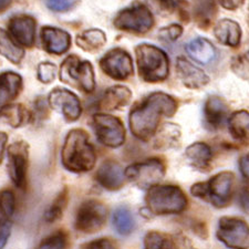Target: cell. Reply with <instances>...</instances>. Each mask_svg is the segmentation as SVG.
Masks as SVG:
<instances>
[{
	"mask_svg": "<svg viewBox=\"0 0 249 249\" xmlns=\"http://www.w3.org/2000/svg\"><path fill=\"white\" fill-rule=\"evenodd\" d=\"M57 67L51 62H41L38 66V79L42 83H50L54 80Z\"/></svg>",
	"mask_w": 249,
	"mask_h": 249,
	"instance_id": "obj_35",
	"label": "cell"
},
{
	"mask_svg": "<svg viewBox=\"0 0 249 249\" xmlns=\"http://www.w3.org/2000/svg\"><path fill=\"white\" fill-rule=\"evenodd\" d=\"M60 80L63 83L77 87L87 93L95 89L94 70L90 61H83L77 55H70L60 68Z\"/></svg>",
	"mask_w": 249,
	"mask_h": 249,
	"instance_id": "obj_6",
	"label": "cell"
},
{
	"mask_svg": "<svg viewBox=\"0 0 249 249\" xmlns=\"http://www.w3.org/2000/svg\"><path fill=\"white\" fill-rule=\"evenodd\" d=\"M216 39L225 46L237 47L242 39V29L236 21L231 19H222L214 28Z\"/></svg>",
	"mask_w": 249,
	"mask_h": 249,
	"instance_id": "obj_24",
	"label": "cell"
},
{
	"mask_svg": "<svg viewBox=\"0 0 249 249\" xmlns=\"http://www.w3.org/2000/svg\"><path fill=\"white\" fill-rule=\"evenodd\" d=\"M146 206L154 215L179 214L187 208L188 200L178 186L156 185L147 192Z\"/></svg>",
	"mask_w": 249,
	"mask_h": 249,
	"instance_id": "obj_5",
	"label": "cell"
},
{
	"mask_svg": "<svg viewBox=\"0 0 249 249\" xmlns=\"http://www.w3.org/2000/svg\"><path fill=\"white\" fill-rule=\"evenodd\" d=\"M182 132L178 124L165 123L158 128L154 134L153 146L155 150H175L180 146Z\"/></svg>",
	"mask_w": 249,
	"mask_h": 249,
	"instance_id": "obj_20",
	"label": "cell"
},
{
	"mask_svg": "<svg viewBox=\"0 0 249 249\" xmlns=\"http://www.w3.org/2000/svg\"><path fill=\"white\" fill-rule=\"evenodd\" d=\"M247 111H236L231 115L228 121V128L232 138L237 141H248L249 116Z\"/></svg>",
	"mask_w": 249,
	"mask_h": 249,
	"instance_id": "obj_28",
	"label": "cell"
},
{
	"mask_svg": "<svg viewBox=\"0 0 249 249\" xmlns=\"http://www.w3.org/2000/svg\"><path fill=\"white\" fill-rule=\"evenodd\" d=\"M41 40L45 50L52 54H62L69 50L71 46L70 35L54 27H43Z\"/></svg>",
	"mask_w": 249,
	"mask_h": 249,
	"instance_id": "obj_18",
	"label": "cell"
},
{
	"mask_svg": "<svg viewBox=\"0 0 249 249\" xmlns=\"http://www.w3.org/2000/svg\"><path fill=\"white\" fill-rule=\"evenodd\" d=\"M14 0H0V14L3 13L8 7H10Z\"/></svg>",
	"mask_w": 249,
	"mask_h": 249,
	"instance_id": "obj_46",
	"label": "cell"
},
{
	"mask_svg": "<svg viewBox=\"0 0 249 249\" xmlns=\"http://www.w3.org/2000/svg\"><path fill=\"white\" fill-rule=\"evenodd\" d=\"M217 238L231 249H248V225L242 218L225 216L218 222Z\"/></svg>",
	"mask_w": 249,
	"mask_h": 249,
	"instance_id": "obj_10",
	"label": "cell"
},
{
	"mask_svg": "<svg viewBox=\"0 0 249 249\" xmlns=\"http://www.w3.org/2000/svg\"><path fill=\"white\" fill-rule=\"evenodd\" d=\"M172 239L175 249H197L194 247V245L192 244L191 240L183 234H178L173 236Z\"/></svg>",
	"mask_w": 249,
	"mask_h": 249,
	"instance_id": "obj_42",
	"label": "cell"
},
{
	"mask_svg": "<svg viewBox=\"0 0 249 249\" xmlns=\"http://www.w3.org/2000/svg\"><path fill=\"white\" fill-rule=\"evenodd\" d=\"M140 77L145 82H160L168 77L170 60L162 49L148 43L135 48Z\"/></svg>",
	"mask_w": 249,
	"mask_h": 249,
	"instance_id": "obj_3",
	"label": "cell"
},
{
	"mask_svg": "<svg viewBox=\"0 0 249 249\" xmlns=\"http://www.w3.org/2000/svg\"><path fill=\"white\" fill-rule=\"evenodd\" d=\"M100 67L104 73L115 80H126L133 74L131 55L121 48H115L107 52L100 60Z\"/></svg>",
	"mask_w": 249,
	"mask_h": 249,
	"instance_id": "obj_13",
	"label": "cell"
},
{
	"mask_svg": "<svg viewBox=\"0 0 249 249\" xmlns=\"http://www.w3.org/2000/svg\"><path fill=\"white\" fill-rule=\"evenodd\" d=\"M185 156L191 165L200 172H207L213 160L212 148L204 142H195L186 148Z\"/></svg>",
	"mask_w": 249,
	"mask_h": 249,
	"instance_id": "obj_22",
	"label": "cell"
},
{
	"mask_svg": "<svg viewBox=\"0 0 249 249\" xmlns=\"http://www.w3.org/2000/svg\"><path fill=\"white\" fill-rule=\"evenodd\" d=\"M0 118L13 127H19L28 122L30 114L21 104H7L0 109Z\"/></svg>",
	"mask_w": 249,
	"mask_h": 249,
	"instance_id": "obj_27",
	"label": "cell"
},
{
	"mask_svg": "<svg viewBox=\"0 0 249 249\" xmlns=\"http://www.w3.org/2000/svg\"><path fill=\"white\" fill-rule=\"evenodd\" d=\"M245 0H218L220 6L228 10H236L243 6Z\"/></svg>",
	"mask_w": 249,
	"mask_h": 249,
	"instance_id": "obj_43",
	"label": "cell"
},
{
	"mask_svg": "<svg viewBox=\"0 0 249 249\" xmlns=\"http://www.w3.org/2000/svg\"><path fill=\"white\" fill-rule=\"evenodd\" d=\"M124 171L118 162L107 160L100 165L96 172V180L107 191H118L124 184Z\"/></svg>",
	"mask_w": 249,
	"mask_h": 249,
	"instance_id": "obj_17",
	"label": "cell"
},
{
	"mask_svg": "<svg viewBox=\"0 0 249 249\" xmlns=\"http://www.w3.org/2000/svg\"><path fill=\"white\" fill-rule=\"evenodd\" d=\"M150 1L160 11H164L166 14L175 11L180 5V0H150Z\"/></svg>",
	"mask_w": 249,
	"mask_h": 249,
	"instance_id": "obj_38",
	"label": "cell"
},
{
	"mask_svg": "<svg viewBox=\"0 0 249 249\" xmlns=\"http://www.w3.org/2000/svg\"><path fill=\"white\" fill-rule=\"evenodd\" d=\"M113 23L114 27L120 30L134 34H145L153 28L154 17L145 5L135 2L120 11L115 16Z\"/></svg>",
	"mask_w": 249,
	"mask_h": 249,
	"instance_id": "obj_8",
	"label": "cell"
},
{
	"mask_svg": "<svg viewBox=\"0 0 249 249\" xmlns=\"http://www.w3.org/2000/svg\"><path fill=\"white\" fill-rule=\"evenodd\" d=\"M48 100L52 109L61 113L67 121L74 122L81 116V103L73 92L57 88L50 92Z\"/></svg>",
	"mask_w": 249,
	"mask_h": 249,
	"instance_id": "obj_14",
	"label": "cell"
},
{
	"mask_svg": "<svg viewBox=\"0 0 249 249\" xmlns=\"http://www.w3.org/2000/svg\"><path fill=\"white\" fill-rule=\"evenodd\" d=\"M248 155H244L243 158L239 160V168L245 178H248Z\"/></svg>",
	"mask_w": 249,
	"mask_h": 249,
	"instance_id": "obj_45",
	"label": "cell"
},
{
	"mask_svg": "<svg viewBox=\"0 0 249 249\" xmlns=\"http://www.w3.org/2000/svg\"><path fill=\"white\" fill-rule=\"evenodd\" d=\"M144 249H175L173 239L160 231H148L144 237Z\"/></svg>",
	"mask_w": 249,
	"mask_h": 249,
	"instance_id": "obj_32",
	"label": "cell"
},
{
	"mask_svg": "<svg viewBox=\"0 0 249 249\" xmlns=\"http://www.w3.org/2000/svg\"><path fill=\"white\" fill-rule=\"evenodd\" d=\"M235 175L225 171L213 176L208 182L196 183L191 188L192 195L211 203L215 207L223 208L230 204L234 192Z\"/></svg>",
	"mask_w": 249,
	"mask_h": 249,
	"instance_id": "obj_4",
	"label": "cell"
},
{
	"mask_svg": "<svg viewBox=\"0 0 249 249\" xmlns=\"http://www.w3.org/2000/svg\"><path fill=\"white\" fill-rule=\"evenodd\" d=\"M187 53L191 55L192 59L202 64H208L214 61L216 58V48L210 41L205 38H197L192 40L186 46Z\"/></svg>",
	"mask_w": 249,
	"mask_h": 249,
	"instance_id": "obj_25",
	"label": "cell"
},
{
	"mask_svg": "<svg viewBox=\"0 0 249 249\" xmlns=\"http://www.w3.org/2000/svg\"><path fill=\"white\" fill-rule=\"evenodd\" d=\"M165 164L159 159H150L126 167L124 176L142 190L159 185L165 176Z\"/></svg>",
	"mask_w": 249,
	"mask_h": 249,
	"instance_id": "obj_7",
	"label": "cell"
},
{
	"mask_svg": "<svg viewBox=\"0 0 249 249\" xmlns=\"http://www.w3.org/2000/svg\"><path fill=\"white\" fill-rule=\"evenodd\" d=\"M227 115L228 107L223 99L216 95L207 99L204 106V121L210 130H217L222 127Z\"/></svg>",
	"mask_w": 249,
	"mask_h": 249,
	"instance_id": "obj_19",
	"label": "cell"
},
{
	"mask_svg": "<svg viewBox=\"0 0 249 249\" xmlns=\"http://www.w3.org/2000/svg\"><path fill=\"white\" fill-rule=\"evenodd\" d=\"M7 142H8V135L5 133V132H0V163L2 162Z\"/></svg>",
	"mask_w": 249,
	"mask_h": 249,
	"instance_id": "obj_44",
	"label": "cell"
},
{
	"mask_svg": "<svg viewBox=\"0 0 249 249\" xmlns=\"http://www.w3.org/2000/svg\"><path fill=\"white\" fill-rule=\"evenodd\" d=\"M183 34V28L179 25H170L168 27H164L159 31V37L163 41H175L178 40Z\"/></svg>",
	"mask_w": 249,
	"mask_h": 249,
	"instance_id": "obj_37",
	"label": "cell"
},
{
	"mask_svg": "<svg viewBox=\"0 0 249 249\" xmlns=\"http://www.w3.org/2000/svg\"><path fill=\"white\" fill-rule=\"evenodd\" d=\"M176 70L180 81L190 89H200L210 82V77L185 58L179 57L178 59Z\"/></svg>",
	"mask_w": 249,
	"mask_h": 249,
	"instance_id": "obj_16",
	"label": "cell"
},
{
	"mask_svg": "<svg viewBox=\"0 0 249 249\" xmlns=\"http://www.w3.org/2000/svg\"><path fill=\"white\" fill-rule=\"evenodd\" d=\"M8 29L16 42L20 46L30 48L36 39V20L30 16L21 15L10 19Z\"/></svg>",
	"mask_w": 249,
	"mask_h": 249,
	"instance_id": "obj_15",
	"label": "cell"
},
{
	"mask_svg": "<svg viewBox=\"0 0 249 249\" xmlns=\"http://www.w3.org/2000/svg\"><path fill=\"white\" fill-rule=\"evenodd\" d=\"M68 203V190H64L54 198L49 207L47 208L43 215V218L47 223H54L62 217L64 208L67 207Z\"/></svg>",
	"mask_w": 249,
	"mask_h": 249,
	"instance_id": "obj_31",
	"label": "cell"
},
{
	"mask_svg": "<svg viewBox=\"0 0 249 249\" xmlns=\"http://www.w3.org/2000/svg\"><path fill=\"white\" fill-rule=\"evenodd\" d=\"M68 235L63 231H58L46 237L35 249H67Z\"/></svg>",
	"mask_w": 249,
	"mask_h": 249,
	"instance_id": "obj_33",
	"label": "cell"
},
{
	"mask_svg": "<svg viewBox=\"0 0 249 249\" xmlns=\"http://www.w3.org/2000/svg\"><path fill=\"white\" fill-rule=\"evenodd\" d=\"M106 205L96 199H88L80 205L75 216V230L83 234H94L107 223Z\"/></svg>",
	"mask_w": 249,
	"mask_h": 249,
	"instance_id": "obj_9",
	"label": "cell"
},
{
	"mask_svg": "<svg viewBox=\"0 0 249 249\" xmlns=\"http://www.w3.org/2000/svg\"><path fill=\"white\" fill-rule=\"evenodd\" d=\"M29 160V145L19 141L8 147V171L13 183L20 190L27 184V168Z\"/></svg>",
	"mask_w": 249,
	"mask_h": 249,
	"instance_id": "obj_12",
	"label": "cell"
},
{
	"mask_svg": "<svg viewBox=\"0 0 249 249\" xmlns=\"http://www.w3.org/2000/svg\"><path fill=\"white\" fill-rule=\"evenodd\" d=\"M13 231V223L8 219H3L0 222V249H3L8 243V239Z\"/></svg>",
	"mask_w": 249,
	"mask_h": 249,
	"instance_id": "obj_39",
	"label": "cell"
},
{
	"mask_svg": "<svg viewBox=\"0 0 249 249\" xmlns=\"http://www.w3.org/2000/svg\"><path fill=\"white\" fill-rule=\"evenodd\" d=\"M93 126L96 136L103 145L118 148L124 144L125 127L120 119L110 114H95L93 116Z\"/></svg>",
	"mask_w": 249,
	"mask_h": 249,
	"instance_id": "obj_11",
	"label": "cell"
},
{
	"mask_svg": "<svg viewBox=\"0 0 249 249\" xmlns=\"http://www.w3.org/2000/svg\"><path fill=\"white\" fill-rule=\"evenodd\" d=\"M47 6L53 11H66L72 8L74 5L75 0H46Z\"/></svg>",
	"mask_w": 249,
	"mask_h": 249,
	"instance_id": "obj_40",
	"label": "cell"
},
{
	"mask_svg": "<svg viewBox=\"0 0 249 249\" xmlns=\"http://www.w3.org/2000/svg\"><path fill=\"white\" fill-rule=\"evenodd\" d=\"M83 249H116V245L107 238H100L87 244Z\"/></svg>",
	"mask_w": 249,
	"mask_h": 249,
	"instance_id": "obj_41",
	"label": "cell"
},
{
	"mask_svg": "<svg viewBox=\"0 0 249 249\" xmlns=\"http://www.w3.org/2000/svg\"><path fill=\"white\" fill-rule=\"evenodd\" d=\"M112 222L116 231L120 235L126 236L133 231L135 227V220L131 211L125 206L118 207L112 215Z\"/></svg>",
	"mask_w": 249,
	"mask_h": 249,
	"instance_id": "obj_30",
	"label": "cell"
},
{
	"mask_svg": "<svg viewBox=\"0 0 249 249\" xmlns=\"http://www.w3.org/2000/svg\"><path fill=\"white\" fill-rule=\"evenodd\" d=\"M231 69L244 80L248 79V53L237 55L231 60Z\"/></svg>",
	"mask_w": 249,
	"mask_h": 249,
	"instance_id": "obj_36",
	"label": "cell"
},
{
	"mask_svg": "<svg viewBox=\"0 0 249 249\" xmlns=\"http://www.w3.org/2000/svg\"><path fill=\"white\" fill-rule=\"evenodd\" d=\"M107 43V36L100 29H89L83 31L77 37V45L82 50L92 52L96 51Z\"/></svg>",
	"mask_w": 249,
	"mask_h": 249,
	"instance_id": "obj_26",
	"label": "cell"
},
{
	"mask_svg": "<svg viewBox=\"0 0 249 249\" xmlns=\"http://www.w3.org/2000/svg\"><path fill=\"white\" fill-rule=\"evenodd\" d=\"M0 53L15 64H18L21 61L25 54L22 48L17 46V43L1 28H0Z\"/></svg>",
	"mask_w": 249,
	"mask_h": 249,
	"instance_id": "obj_29",
	"label": "cell"
},
{
	"mask_svg": "<svg viewBox=\"0 0 249 249\" xmlns=\"http://www.w3.org/2000/svg\"><path fill=\"white\" fill-rule=\"evenodd\" d=\"M22 89V78L13 71L0 74V109L17 98Z\"/></svg>",
	"mask_w": 249,
	"mask_h": 249,
	"instance_id": "obj_23",
	"label": "cell"
},
{
	"mask_svg": "<svg viewBox=\"0 0 249 249\" xmlns=\"http://www.w3.org/2000/svg\"><path fill=\"white\" fill-rule=\"evenodd\" d=\"M61 160L68 171L89 172L94 167L96 154L94 147L83 130L74 128L68 133L61 151Z\"/></svg>",
	"mask_w": 249,
	"mask_h": 249,
	"instance_id": "obj_2",
	"label": "cell"
},
{
	"mask_svg": "<svg viewBox=\"0 0 249 249\" xmlns=\"http://www.w3.org/2000/svg\"><path fill=\"white\" fill-rule=\"evenodd\" d=\"M132 99V92L124 86H114L107 89L100 100L99 107L106 111L119 110L127 106Z\"/></svg>",
	"mask_w": 249,
	"mask_h": 249,
	"instance_id": "obj_21",
	"label": "cell"
},
{
	"mask_svg": "<svg viewBox=\"0 0 249 249\" xmlns=\"http://www.w3.org/2000/svg\"><path fill=\"white\" fill-rule=\"evenodd\" d=\"M16 211V197L13 191H0V212L7 218H10Z\"/></svg>",
	"mask_w": 249,
	"mask_h": 249,
	"instance_id": "obj_34",
	"label": "cell"
},
{
	"mask_svg": "<svg viewBox=\"0 0 249 249\" xmlns=\"http://www.w3.org/2000/svg\"><path fill=\"white\" fill-rule=\"evenodd\" d=\"M178 111V102L171 95L155 92L130 113V128L136 139L148 141L159 128L160 119L171 118Z\"/></svg>",
	"mask_w": 249,
	"mask_h": 249,
	"instance_id": "obj_1",
	"label": "cell"
}]
</instances>
